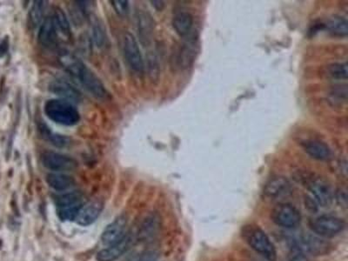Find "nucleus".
<instances>
[{
	"instance_id": "f257e3e1",
	"label": "nucleus",
	"mask_w": 348,
	"mask_h": 261,
	"mask_svg": "<svg viewBox=\"0 0 348 261\" xmlns=\"http://www.w3.org/2000/svg\"><path fill=\"white\" fill-rule=\"evenodd\" d=\"M59 61L66 72L76 78L84 88L98 99H106L108 92L98 75L90 69L83 61L68 52H62Z\"/></svg>"
},
{
	"instance_id": "f03ea898",
	"label": "nucleus",
	"mask_w": 348,
	"mask_h": 261,
	"mask_svg": "<svg viewBox=\"0 0 348 261\" xmlns=\"http://www.w3.org/2000/svg\"><path fill=\"white\" fill-rule=\"evenodd\" d=\"M44 112L49 119L61 126L72 127L80 121V112L74 105L60 98H52L46 101L44 106Z\"/></svg>"
},
{
	"instance_id": "7ed1b4c3",
	"label": "nucleus",
	"mask_w": 348,
	"mask_h": 261,
	"mask_svg": "<svg viewBox=\"0 0 348 261\" xmlns=\"http://www.w3.org/2000/svg\"><path fill=\"white\" fill-rule=\"evenodd\" d=\"M242 237L253 249L269 261H276L277 253L274 245L266 233L255 225L243 227Z\"/></svg>"
},
{
	"instance_id": "20e7f679",
	"label": "nucleus",
	"mask_w": 348,
	"mask_h": 261,
	"mask_svg": "<svg viewBox=\"0 0 348 261\" xmlns=\"http://www.w3.org/2000/svg\"><path fill=\"white\" fill-rule=\"evenodd\" d=\"M271 218L279 227L291 229L300 224L301 214L293 205L280 203L272 211Z\"/></svg>"
},
{
	"instance_id": "39448f33",
	"label": "nucleus",
	"mask_w": 348,
	"mask_h": 261,
	"mask_svg": "<svg viewBox=\"0 0 348 261\" xmlns=\"http://www.w3.org/2000/svg\"><path fill=\"white\" fill-rule=\"evenodd\" d=\"M345 222L336 216L323 215L312 221L311 228L317 235L332 238L345 229Z\"/></svg>"
},
{
	"instance_id": "423d86ee",
	"label": "nucleus",
	"mask_w": 348,
	"mask_h": 261,
	"mask_svg": "<svg viewBox=\"0 0 348 261\" xmlns=\"http://www.w3.org/2000/svg\"><path fill=\"white\" fill-rule=\"evenodd\" d=\"M123 51L126 62L131 69L135 72L141 73L145 68L144 59L136 37L131 32H126L124 35Z\"/></svg>"
},
{
	"instance_id": "0eeeda50",
	"label": "nucleus",
	"mask_w": 348,
	"mask_h": 261,
	"mask_svg": "<svg viewBox=\"0 0 348 261\" xmlns=\"http://www.w3.org/2000/svg\"><path fill=\"white\" fill-rule=\"evenodd\" d=\"M41 163L46 169L54 172H70L78 167L74 158L56 152H44L41 155Z\"/></svg>"
},
{
	"instance_id": "6e6552de",
	"label": "nucleus",
	"mask_w": 348,
	"mask_h": 261,
	"mask_svg": "<svg viewBox=\"0 0 348 261\" xmlns=\"http://www.w3.org/2000/svg\"><path fill=\"white\" fill-rule=\"evenodd\" d=\"M306 185L313 198L318 204L322 207H329L332 204L334 193L327 181L321 178H311Z\"/></svg>"
},
{
	"instance_id": "1a4fd4ad",
	"label": "nucleus",
	"mask_w": 348,
	"mask_h": 261,
	"mask_svg": "<svg viewBox=\"0 0 348 261\" xmlns=\"http://www.w3.org/2000/svg\"><path fill=\"white\" fill-rule=\"evenodd\" d=\"M127 218L125 215L118 216L105 228L101 234V242L106 247L117 243L122 239L126 233Z\"/></svg>"
},
{
	"instance_id": "9d476101",
	"label": "nucleus",
	"mask_w": 348,
	"mask_h": 261,
	"mask_svg": "<svg viewBox=\"0 0 348 261\" xmlns=\"http://www.w3.org/2000/svg\"><path fill=\"white\" fill-rule=\"evenodd\" d=\"M132 243H133L132 236L126 233L125 237L117 243L100 250L97 253L96 259L98 261H116L131 248Z\"/></svg>"
},
{
	"instance_id": "9b49d317",
	"label": "nucleus",
	"mask_w": 348,
	"mask_h": 261,
	"mask_svg": "<svg viewBox=\"0 0 348 261\" xmlns=\"http://www.w3.org/2000/svg\"><path fill=\"white\" fill-rule=\"evenodd\" d=\"M49 91L57 96L60 99L71 104H79L82 101V94L71 84L62 79L52 81L49 85Z\"/></svg>"
},
{
	"instance_id": "f8f14e48",
	"label": "nucleus",
	"mask_w": 348,
	"mask_h": 261,
	"mask_svg": "<svg viewBox=\"0 0 348 261\" xmlns=\"http://www.w3.org/2000/svg\"><path fill=\"white\" fill-rule=\"evenodd\" d=\"M38 42L47 49L54 50L57 46V31L53 17H47L40 25L37 35Z\"/></svg>"
},
{
	"instance_id": "ddd939ff",
	"label": "nucleus",
	"mask_w": 348,
	"mask_h": 261,
	"mask_svg": "<svg viewBox=\"0 0 348 261\" xmlns=\"http://www.w3.org/2000/svg\"><path fill=\"white\" fill-rule=\"evenodd\" d=\"M291 191V184L287 178L276 176L269 179L264 187L263 193L265 198L276 199L285 196Z\"/></svg>"
},
{
	"instance_id": "4468645a",
	"label": "nucleus",
	"mask_w": 348,
	"mask_h": 261,
	"mask_svg": "<svg viewBox=\"0 0 348 261\" xmlns=\"http://www.w3.org/2000/svg\"><path fill=\"white\" fill-rule=\"evenodd\" d=\"M197 42L195 37L187 38L181 45L176 55V63L180 69H187L194 64L197 54Z\"/></svg>"
},
{
	"instance_id": "2eb2a0df",
	"label": "nucleus",
	"mask_w": 348,
	"mask_h": 261,
	"mask_svg": "<svg viewBox=\"0 0 348 261\" xmlns=\"http://www.w3.org/2000/svg\"><path fill=\"white\" fill-rule=\"evenodd\" d=\"M103 210V205L100 201H91L87 204H84L81 207L75 221L82 227H88L93 224L100 217Z\"/></svg>"
},
{
	"instance_id": "dca6fc26",
	"label": "nucleus",
	"mask_w": 348,
	"mask_h": 261,
	"mask_svg": "<svg viewBox=\"0 0 348 261\" xmlns=\"http://www.w3.org/2000/svg\"><path fill=\"white\" fill-rule=\"evenodd\" d=\"M137 28L140 41L147 46L151 44V37L154 31V21L151 15L145 11H140L137 15Z\"/></svg>"
},
{
	"instance_id": "f3484780",
	"label": "nucleus",
	"mask_w": 348,
	"mask_h": 261,
	"mask_svg": "<svg viewBox=\"0 0 348 261\" xmlns=\"http://www.w3.org/2000/svg\"><path fill=\"white\" fill-rule=\"evenodd\" d=\"M302 147L305 152L314 159L326 161L331 158V149L322 141L309 139L303 142Z\"/></svg>"
},
{
	"instance_id": "a211bd4d",
	"label": "nucleus",
	"mask_w": 348,
	"mask_h": 261,
	"mask_svg": "<svg viewBox=\"0 0 348 261\" xmlns=\"http://www.w3.org/2000/svg\"><path fill=\"white\" fill-rule=\"evenodd\" d=\"M89 22L91 24V36L95 45L98 48H104L107 44L108 37L106 33V26L103 21L94 13H91L88 16Z\"/></svg>"
},
{
	"instance_id": "6ab92c4d",
	"label": "nucleus",
	"mask_w": 348,
	"mask_h": 261,
	"mask_svg": "<svg viewBox=\"0 0 348 261\" xmlns=\"http://www.w3.org/2000/svg\"><path fill=\"white\" fill-rule=\"evenodd\" d=\"M46 181L49 187L57 192H64L71 189V187H74L76 183L73 177L61 172L49 173L46 175Z\"/></svg>"
},
{
	"instance_id": "aec40b11",
	"label": "nucleus",
	"mask_w": 348,
	"mask_h": 261,
	"mask_svg": "<svg viewBox=\"0 0 348 261\" xmlns=\"http://www.w3.org/2000/svg\"><path fill=\"white\" fill-rule=\"evenodd\" d=\"M37 129L42 138L49 141L52 146L57 148H65V147H69V145L71 144V138L66 135L52 132V130L47 127V125L43 123V121L37 124Z\"/></svg>"
},
{
	"instance_id": "412c9836",
	"label": "nucleus",
	"mask_w": 348,
	"mask_h": 261,
	"mask_svg": "<svg viewBox=\"0 0 348 261\" xmlns=\"http://www.w3.org/2000/svg\"><path fill=\"white\" fill-rule=\"evenodd\" d=\"M302 248L314 255H322L328 253L330 245L323 238L316 236H305L301 240Z\"/></svg>"
},
{
	"instance_id": "4be33fe9",
	"label": "nucleus",
	"mask_w": 348,
	"mask_h": 261,
	"mask_svg": "<svg viewBox=\"0 0 348 261\" xmlns=\"http://www.w3.org/2000/svg\"><path fill=\"white\" fill-rule=\"evenodd\" d=\"M194 26V17L187 12H180L172 19V26L180 37H186L191 32Z\"/></svg>"
},
{
	"instance_id": "5701e85b",
	"label": "nucleus",
	"mask_w": 348,
	"mask_h": 261,
	"mask_svg": "<svg viewBox=\"0 0 348 261\" xmlns=\"http://www.w3.org/2000/svg\"><path fill=\"white\" fill-rule=\"evenodd\" d=\"M83 194L80 191L66 192L57 197L55 203L57 206V209L68 208L83 205Z\"/></svg>"
},
{
	"instance_id": "b1692460",
	"label": "nucleus",
	"mask_w": 348,
	"mask_h": 261,
	"mask_svg": "<svg viewBox=\"0 0 348 261\" xmlns=\"http://www.w3.org/2000/svg\"><path fill=\"white\" fill-rule=\"evenodd\" d=\"M45 7H46V1L36 0L32 4L28 13L29 25L32 29L36 28L42 24L44 13H45Z\"/></svg>"
},
{
	"instance_id": "393cba45",
	"label": "nucleus",
	"mask_w": 348,
	"mask_h": 261,
	"mask_svg": "<svg viewBox=\"0 0 348 261\" xmlns=\"http://www.w3.org/2000/svg\"><path fill=\"white\" fill-rule=\"evenodd\" d=\"M326 27L329 30V32L339 37H345L348 33L347 21L345 18L340 16H334L330 17Z\"/></svg>"
},
{
	"instance_id": "a878e982",
	"label": "nucleus",
	"mask_w": 348,
	"mask_h": 261,
	"mask_svg": "<svg viewBox=\"0 0 348 261\" xmlns=\"http://www.w3.org/2000/svg\"><path fill=\"white\" fill-rule=\"evenodd\" d=\"M52 17H53V21H54L57 31H60L66 37H71V26H70V23H69L67 16H66L63 10L60 8V7H56L54 15H53Z\"/></svg>"
},
{
	"instance_id": "bb28decb",
	"label": "nucleus",
	"mask_w": 348,
	"mask_h": 261,
	"mask_svg": "<svg viewBox=\"0 0 348 261\" xmlns=\"http://www.w3.org/2000/svg\"><path fill=\"white\" fill-rule=\"evenodd\" d=\"M158 224L157 220L154 217H149L146 218V220L143 222L142 226L140 227V232H139V238L142 239H146L149 238L150 236L152 235L157 230Z\"/></svg>"
},
{
	"instance_id": "cd10ccee",
	"label": "nucleus",
	"mask_w": 348,
	"mask_h": 261,
	"mask_svg": "<svg viewBox=\"0 0 348 261\" xmlns=\"http://www.w3.org/2000/svg\"><path fill=\"white\" fill-rule=\"evenodd\" d=\"M328 74L332 78L336 79H347L348 66L347 63H334L332 64L327 68Z\"/></svg>"
},
{
	"instance_id": "c85d7f7f",
	"label": "nucleus",
	"mask_w": 348,
	"mask_h": 261,
	"mask_svg": "<svg viewBox=\"0 0 348 261\" xmlns=\"http://www.w3.org/2000/svg\"><path fill=\"white\" fill-rule=\"evenodd\" d=\"M83 205L76 206V207H68V208L57 209V216H59L60 219H61L62 221H74L76 218H77L78 214H79L81 207H83Z\"/></svg>"
},
{
	"instance_id": "c756f323",
	"label": "nucleus",
	"mask_w": 348,
	"mask_h": 261,
	"mask_svg": "<svg viewBox=\"0 0 348 261\" xmlns=\"http://www.w3.org/2000/svg\"><path fill=\"white\" fill-rule=\"evenodd\" d=\"M111 6L121 17H126L130 12V5L126 0H111Z\"/></svg>"
},
{
	"instance_id": "7c9ffc66",
	"label": "nucleus",
	"mask_w": 348,
	"mask_h": 261,
	"mask_svg": "<svg viewBox=\"0 0 348 261\" xmlns=\"http://www.w3.org/2000/svg\"><path fill=\"white\" fill-rule=\"evenodd\" d=\"M148 69L149 74L153 81H157L160 74V68H159V64H158L157 58L154 55H149L148 56Z\"/></svg>"
},
{
	"instance_id": "2f4dec72",
	"label": "nucleus",
	"mask_w": 348,
	"mask_h": 261,
	"mask_svg": "<svg viewBox=\"0 0 348 261\" xmlns=\"http://www.w3.org/2000/svg\"><path fill=\"white\" fill-rule=\"evenodd\" d=\"M290 261H309L307 257L304 254V253H301L300 251H297V252H294V254L292 255L291 258H290Z\"/></svg>"
},
{
	"instance_id": "473e14b6",
	"label": "nucleus",
	"mask_w": 348,
	"mask_h": 261,
	"mask_svg": "<svg viewBox=\"0 0 348 261\" xmlns=\"http://www.w3.org/2000/svg\"><path fill=\"white\" fill-rule=\"evenodd\" d=\"M151 6L154 7L156 11H159V12H161L163 11V9L165 8V3L163 1H151L150 2Z\"/></svg>"
},
{
	"instance_id": "72a5a7b5",
	"label": "nucleus",
	"mask_w": 348,
	"mask_h": 261,
	"mask_svg": "<svg viewBox=\"0 0 348 261\" xmlns=\"http://www.w3.org/2000/svg\"><path fill=\"white\" fill-rule=\"evenodd\" d=\"M8 41H7V39H5V41H3V43L1 44V46H0V52H1V54H5V53L7 52V50H8Z\"/></svg>"
}]
</instances>
